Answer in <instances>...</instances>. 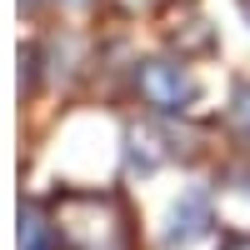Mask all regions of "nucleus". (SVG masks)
<instances>
[{
  "label": "nucleus",
  "instance_id": "f257e3e1",
  "mask_svg": "<svg viewBox=\"0 0 250 250\" xmlns=\"http://www.w3.org/2000/svg\"><path fill=\"white\" fill-rule=\"evenodd\" d=\"M50 220L65 250H135L130 205L115 190H65L55 195Z\"/></svg>",
  "mask_w": 250,
  "mask_h": 250
},
{
  "label": "nucleus",
  "instance_id": "f03ea898",
  "mask_svg": "<svg viewBox=\"0 0 250 250\" xmlns=\"http://www.w3.org/2000/svg\"><path fill=\"white\" fill-rule=\"evenodd\" d=\"M135 85H140V100L150 110H160V115H185L195 105V95H200L195 75L180 60H145L135 70Z\"/></svg>",
  "mask_w": 250,
  "mask_h": 250
},
{
  "label": "nucleus",
  "instance_id": "7ed1b4c3",
  "mask_svg": "<svg viewBox=\"0 0 250 250\" xmlns=\"http://www.w3.org/2000/svg\"><path fill=\"white\" fill-rule=\"evenodd\" d=\"M215 225V205H210V190H185L175 205H170V220H165V245L170 250H190L195 240L210 235Z\"/></svg>",
  "mask_w": 250,
  "mask_h": 250
},
{
  "label": "nucleus",
  "instance_id": "20e7f679",
  "mask_svg": "<svg viewBox=\"0 0 250 250\" xmlns=\"http://www.w3.org/2000/svg\"><path fill=\"white\" fill-rule=\"evenodd\" d=\"M60 235H55V220L40 210V205H20V250H55Z\"/></svg>",
  "mask_w": 250,
  "mask_h": 250
},
{
  "label": "nucleus",
  "instance_id": "39448f33",
  "mask_svg": "<svg viewBox=\"0 0 250 250\" xmlns=\"http://www.w3.org/2000/svg\"><path fill=\"white\" fill-rule=\"evenodd\" d=\"M230 120H235V130H245V135H250V85H240V90H235V110H230Z\"/></svg>",
  "mask_w": 250,
  "mask_h": 250
},
{
  "label": "nucleus",
  "instance_id": "423d86ee",
  "mask_svg": "<svg viewBox=\"0 0 250 250\" xmlns=\"http://www.w3.org/2000/svg\"><path fill=\"white\" fill-rule=\"evenodd\" d=\"M220 250H250V235H230V240H225Z\"/></svg>",
  "mask_w": 250,
  "mask_h": 250
},
{
  "label": "nucleus",
  "instance_id": "0eeeda50",
  "mask_svg": "<svg viewBox=\"0 0 250 250\" xmlns=\"http://www.w3.org/2000/svg\"><path fill=\"white\" fill-rule=\"evenodd\" d=\"M240 10H245V20H250V0H240Z\"/></svg>",
  "mask_w": 250,
  "mask_h": 250
},
{
  "label": "nucleus",
  "instance_id": "6e6552de",
  "mask_svg": "<svg viewBox=\"0 0 250 250\" xmlns=\"http://www.w3.org/2000/svg\"><path fill=\"white\" fill-rule=\"evenodd\" d=\"M65 5H85V0H65Z\"/></svg>",
  "mask_w": 250,
  "mask_h": 250
}]
</instances>
